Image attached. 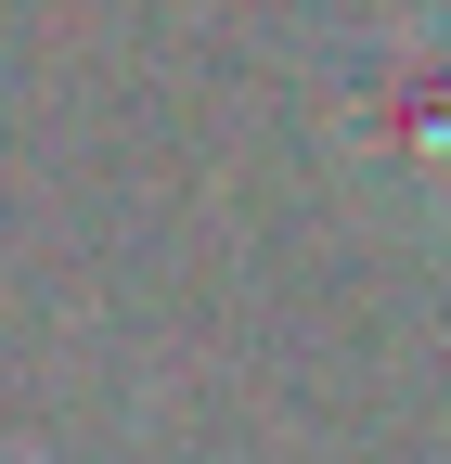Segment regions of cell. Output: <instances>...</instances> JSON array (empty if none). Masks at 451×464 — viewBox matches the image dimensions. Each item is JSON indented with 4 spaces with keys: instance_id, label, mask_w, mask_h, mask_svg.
<instances>
[{
    "instance_id": "1",
    "label": "cell",
    "mask_w": 451,
    "mask_h": 464,
    "mask_svg": "<svg viewBox=\"0 0 451 464\" xmlns=\"http://www.w3.org/2000/svg\"><path fill=\"white\" fill-rule=\"evenodd\" d=\"M335 130H349V168L426 232H451V26L400 14L349 52L335 78Z\"/></svg>"
}]
</instances>
